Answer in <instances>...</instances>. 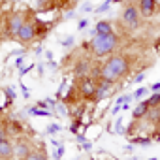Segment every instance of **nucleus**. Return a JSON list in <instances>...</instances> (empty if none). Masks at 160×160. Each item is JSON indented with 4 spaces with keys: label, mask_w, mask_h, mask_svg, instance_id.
I'll list each match as a JSON object with an SVG mask.
<instances>
[{
    "label": "nucleus",
    "mask_w": 160,
    "mask_h": 160,
    "mask_svg": "<svg viewBox=\"0 0 160 160\" xmlns=\"http://www.w3.org/2000/svg\"><path fill=\"white\" fill-rule=\"evenodd\" d=\"M128 72V58L126 57H121V55H115L111 57L104 68L100 70V81H109V83H115L119 77H122L124 73Z\"/></svg>",
    "instance_id": "f257e3e1"
},
{
    "label": "nucleus",
    "mask_w": 160,
    "mask_h": 160,
    "mask_svg": "<svg viewBox=\"0 0 160 160\" xmlns=\"http://www.w3.org/2000/svg\"><path fill=\"white\" fill-rule=\"evenodd\" d=\"M119 43V38L117 34H111V36H96L91 40L89 47L92 49V53L96 57H104V55H109Z\"/></svg>",
    "instance_id": "f03ea898"
},
{
    "label": "nucleus",
    "mask_w": 160,
    "mask_h": 160,
    "mask_svg": "<svg viewBox=\"0 0 160 160\" xmlns=\"http://www.w3.org/2000/svg\"><path fill=\"white\" fill-rule=\"evenodd\" d=\"M122 21H124L130 28H136V27L139 25V10H138L134 4L126 6L124 12H122Z\"/></svg>",
    "instance_id": "7ed1b4c3"
},
{
    "label": "nucleus",
    "mask_w": 160,
    "mask_h": 160,
    "mask_svg": "<svg viewBox=\"0 0 160 160\" xmlns=\"http://www.w3.org/2000/svg\"><path fill=\"white\" fill-rule=\"evenodd\" d=\"M23 25H25V15L23 13H13L8 19V34H10V38H17Z\"/></svg>",
    "instance_id": "20e7f679"
},
{
    "label": "nucleus",
    "mask_w": 160,
    "mask_h": 160,
    "mask_svg": "<svg viewBox=\"0 0 160 160\" xmlns=\"http://www.w3.org/2000/svg\"><path fill=\"white\" fill-rule=\"evenodd\" d=\"M94 91H96V83H94L92 77H85V79L79 81V92H81L85 98H92Z\"/></svg>",
    "instance_id": "39448f33"
},
{
    "label": "nucleus",
    "mask_w": 160,
    "mask_h": 160,
    "mask_svg": "<svg viewBox=\"0 0 160 160\" xmlns=\"http://www.w3.org/2000/svg\"><path fill=\"white\" fill-rule=\"evenodd\" d=\"M34 38H36V27H34V23H25L23 28L17 34V40L25 43V42H32Z\"/></svg>",
    "instance_id": "423d86ee"
},
{
    "label": "nucleus",
    "mask_w": 160,
    "mask_h": 160,
    "mask_svg": "<svg viewBox=\"0 0 160 160\" xmlns=\"http://www.w3.org/2000/svg\"><path fill=\"white\" fill-rule=\"evenodd\" d=\"M30 152H32V151H30L28 143H23V141H19V143H13L12 160H27V156H28Z\"/></svg>",
    "instance_id": "0eeeda50"
},
{
    "label": "nucleus",
    "mask_w": 160,
    "mask_h": 160,
    "mask_svg": "<svg viewBox=\"0 0 160 160\" xmlns=\"http://www.w3.org/2000/svg\"><path fill=\"white\" fill-rule=\"evenodd\" d=\"M73 73H75V77H79V79H85V77H89L91 75V64H89V60H79L77 64H75V68H73Z\"/></svg>",
    "instance_id": "6e6552de"
},
{
    "label": "nucleus",
    "mask_w": 160,
    "mask_h": 160,
    "mask_svg": "<svg viewBox=\"0 0 160 160\" xmlns=\"http://www.w3.org/2000/svg\"><path fill=\"white\" fill-rule=\"evenodd\" d=\"M111 87H113V83H109V81H100V85H96V91H94V100H104L108 94H109V91H111Z\"/></svg>",
    "instance_id": "1a4fd4ad"
},
{
    "label": "nucleus",
    "mask_w": 160,
    "mask_h": 160,
    "mask_svg": "<svg viewBox=\"0 0 160 160\" xmlns=\"http://www.w3.org/2000/svg\"><path fill=\"white\" fill-rule=\"evenodd\" d=\"M158 8L156 2H152V0H141L138 10H139V15H152V12Z\"/></svg>",
    "instance_id": "9d476101"
},
{
    "label": "nucleus",
    "mask_w": 160,
    "mask_h": 160,
    "mask_svg": "<svg viewBox=\"0 0 160 160\" xmlns=\"http://www.w3.org/2000/svg\"><path fill=\"white\" fill-rule=\"evenodd\" d=\"M94 32H96V36H111V34H115L109 21H100V23L94 27Z\"/></svg>",
    "instance_id": "9b49d317"
},
{
    "label": "nucleus",
    "mask_w": 160,
    "mask_h": 160,
    "mask_svg": "<svg viewBox=\"0 0 160 160\" xmlns=\"http://www.w3.org/2000/svg\"><path fill=\"white\" fill-rule=\"evenodd\" d=\"M12 152H13V143L4 139L0 141V160H6V158H12Z\"/></svg>",
    "instance_id": "f8f14e48"
},
{
    "label": "nucleus",
    "mask_w": 160,
    "mask_h": 160,
    "mask_svg": "<svg viewBox=\"0 0 160 160\" xmlns=\"http://www.w3.org/2000/svg\"><path fill=\"white\" fill-rule=\"evenodd\" d=\"M149 104H147V100L145 102H139L136 108H134V111H132V115L136 117V119H143V117H147V113H149Z\"/></svg>",
    "instance_id": "ddd939ff"
},
{
    "label": "nucleus",
    "mask_w": 160,
    "mask_h": 160,
    "mask_svg": "<svg viewBox=\"0 0 160 160\" xmlns=\"http://www.w3.org/2000/svg\"><path fill=\"white\" fill-rule=\"evenodd\" d=\"M147 119L151 122H158L160 121V108H151L149 113H147Z\"/></svg>",
    "instance_id": "4468645a"
},
{
    "label": "nucleus",
    "mask_w": 160,
    "mask_h": 160,
    "mask_svg": "<svg viewBox=\"0 0 160 160\" xmlns=\"http://www.w3.org/2000/svg\"><path fill=\"white\" fill-rule=\"evenodd\" d=\"M147 104H149V108H160V92L151 94V98L147 100Z\"/></svg>",
    "instance_id": "2eb2a0df"
},
{
    "label": "nucleus",
    "mask_w": 160,
    "mask_h": 160,
    "mask_svg": "<svg viewBox=\"0 0 160 160\" xmlns=\"http://www.w3.org/2000/svg\"><path fill=\"white\" fill-rule=\"evenodd\" d=\"M34 27H36V36H38V34L43 36V34L47 32V27H45L43 23H34Z\"/></svg>",
    "instance_id": "dca6fc26"
},
{
    "label": "nucleus",
    "mask_w": 160,
    "mask_h": 160,
    "mask_svg": "<svg viewBox=\"0 0 160 160\" xmlns=\"http://www.w3.org/2000/svg\"><path fill=\"white\" fill-rule=\"evenodd\" d=\"M147 91H149V89H145V87H139V89H138V91H136V92H134V94H132V96H134V98H138V100H139V98H143V94H145V92H147Z\"/></svg>",
    "instance_id": "f3484780"
},
{
    "label": "nucleus",
    "mask_w": 160,
    "mask_h": 160,
    "mask_svg": "<svg viewBox=\"0 0 160 160\" xmlns=\"http://www.w3.org/2000/svg\"><path fill=\"white\" fill-rule=\"evenodd\" d=\"M27 160H47L45 156H42L40 152H30L28 156H27Z\"/></svg>",
    "instance_id": "a211bd4d"
},
{
    "label": "nucleus",
    "mask_w": 160,
    "mask_h": 160,
    "mask_svg": "<svg viewBox=\"0 0 160 160\" xmlns=\"http://www.w3.org/2000/svg\"><path fill=\"white\" fill-rule=\"evenodd\" d=\"M134 143H138V145H149V143H151V139H149V138H136V139H134Z\"/></svg>",
    "instance_id": "6ab92c4d"
},
{
    "label": "nucleus",
    "mask_w": 160,
    "mask_h": 160,
    "mask_svg": "<svg viewBox=\"0 0 160 160\" xmlns=\"http://www.w3.org/2000/svg\"><path fill=\"white\" fill-rule=\"evenodd\" d=\"M58 130H60L58 124H49V126H47V132H49V134H57Z\"/></svg>",
    "instance_id": "aec40b11"
},
{
    "label": "nucleus",
    "mask_w": 160,
    "mask_h": 160,
    "mask_svg": "<svg viewBox=\"0 0 160 160\" xmlns=\"http://www.w3.org/2000/svg\"><path fill=\"white\" fill-rule=\"evenodd\" d=\"M62 154H64V147H58V149H57V152H55V160H60V158H62Z\"/></svg>",
    "instance_id": "412c9836"
},
{
    "label": "nucleus",
    "mask_w": 160,
    "mask_h": 160,
    "mask_svg": "<svg viewBox=\"0 0 160 160\" xmlns=\"http://www.w3.org/2000/svg\"><path fill=\"white\" fill-rule=\"evenodd\" d=\"M72 43H73V38H72V36H70V38H64V40H62V45H64V47H70Z\"/></svg>",
    "instance_id": "4be33fe9"
},
{
    "label": "nucleus",
    "mask_w": 160,
    "mask_h": 160,
    "mask_svg": "<svg viewBox=\"0 0 160 160\" xmlns=\"http://www.w3.org/2000/svg\"><path fill=\"white\" fill-rule=\"evenodd\" d=\"M87 25H89V21H87V19H81V21H79V23H77V27H79V30H81V28H87Z\"/></svg>",
    "instance_id": "5701e85b"
},
{
    "label": "nucleus",
    "mask_w": 160,
    "mask_h": 160,
    "mask_svg": "<svg viewBox=\"0 0 160 160\" xmlns=\"http://www.w3.org/2000/svg\"><path fill=\"white\" fill-rule=\"evenodd\" d=\"M109 6H111V2H104V4H102V6H100V8H98V12H100V13H102V12H106V10H108V8H109Z\"/></svg>",
    "instance_id": "b1692460"
},
{
    "label": "nucleus",
    "mask_w": 160,
    "mask_h": 160,
    "mask_svg": "<svg viewBox=\"0 0 160 160\" xmlns=\"http://www.w3.org/2000/svg\"><path fill=\"white\" fill-rule=\"evenodd\" d=\"M21 91H23V96H25V98H28V96H30V92H28V89H27L25 85H21Z\"/></svg>",
    "instance_id": "393cba45"
},
{
    "label": "nucleus",
    "mask_w": 160,
    "mask_h": 160,
    "mask_svg": "<svg viewBox=\"0 0 160 160\" xmlns=\"http://www.w3.org/2000/svg\"><path fill=\"white\" fill-rule=\"evenodd\" d=\"M143 77H145V73L141 72V73H138V75H136V79H134V81H136V83H139V81H143Z\"/></svg>",
    "instance_id": "a878e982"
},
{
    "label": "nucleus",
    "mask_w": 160,
    "mask_h": 160,
    "mask_svg": "<svg viewBox=\"0 0 160 160\" xmlns=\"http://www.w3.org/2000/svg\"><path fill=\"white\" fill-rule=\"evenodd\" d=\"M151 91H154V92H160V83H154V85H151Z\"/></svg>",
    "instance_id": "bb28decb"
},
{
    "label": "nucleus",
    "mask_w": 160,
    "mask_h": 160,
    "mask_svg": "<svg viewBox=\"0 0 160 160\" xmlns=\"http://www.w3.org/2000/svg\"><path fill=\"white\" fill-rule=\"evenodd\" d=\"M77 126H79V121H75V122L70 126V130H72V132H77Z\"/></svg>",
    "instance_id": "cd10ccee"
},
{
    "label": "nucleus",
    "mask_w": 160,
    "mask_h": 160,
    "mask_svg": "<svg viewBox=\"0 0 160 160\" xmlns=\"http://www.w3.org/2000/svg\"><path fill=\"white\" fill-rule=\"evenodd\" d=\"M6 139V132H4V128H0V141H4Z\"/></svg>",
    "instance_id": "c85d7f7f"
},
{
    "label": "nucleus",
    "mask_w": 160,
    "mask_h": 160,
    "mask_svg": "<svg viewBox=\"0 0 160 160\" xmlns=\"http://www.w3.org/2000/svg\"><path fill=\"white\" fill-rule=\"evenodd\" d=\"M81 10H83V12H91V10H92V6H91V4H85Z\"/></svg>",
    "instance_id": "c756f323"
},
{
    "label": "nucleus",
    "mask_w": 160,
    "mask_h": 160,
    "mask_svg": "<svg viewBox=\"0 0 160 160\" xmlns=\"http://www.w3.org/2000/svg\"><path fill=\"white\" fill-rule=\"evenodd\" d=\"M15 66H19V68H23V58H21V57H19V58L15 60Z\"/></svg>",
    "instance_id": "7c9ffc66"
},
{
    "label": "nucleus",
    "mask_w": 160,
    "mask_h": 160,
    "mask_svg": "<svg viewBox=\"0 0 160 160\" xmlns=\"http://www.w3.org/2000/svg\"><path fill=\"white\" fill-rule=\"evenodd\" d=\"M30 68H32V66H27V68H21V73H23V75H25V73H27V72H30Z\"/></svg>",
    "instance_id": "2f4dec72"
},
{
    "label": "nucleus",
    "mask_w": 160,
    "mask_h": 160,
    "mask_svg": "<svg viewBox=\"0 0 160 160\" xmlns=\"http://www.w3.org/2000/svg\"><path fill=\"white\" fill-rule=\"evenodd\" d=\"M121 109H122V106H115V108H113V115H115V113H119Z\"/></svg>",
    "instance_id": "473e14b6"
},
{
    "label": "nucleus",
    "mask_w": 160,
    "mask_h": 160,
    "mask_svg": "<svg viewBox=\"0 0 160 160\" xmlns=\"http://www.w3.org/2000/svg\"><path fill=\"white\" fill-rule=\"evenodd\" d=\"M8 96H10V100H13V89H8Z\"/></svg>",
    "instance_id": "72a5a7b5"
},
{
    "label": "nucleus",
    "mask_w": 160,
    "mask_h": 160,
    "mask_svg": "<svg viewBox=\"0 0 160 160\" xmlns=\"http://www.w3.org/2000/svg\"><path fill=\"white\" fill-rule=\"evenodd\" d=\"M83 147H85V149H87V151H89V149H91V147H92V145H91V143H89V141H85V143H83Z\"/></svg>",
    "instance_id": "f704fd0d"
},
{
    "label": "nucleus",
    "mask_w": 160,
    "mask_h": 160,
    "mask_svg": "<svg viewBox=\"0 0 160 160\" xmlns=\"http://www.w3.org/2000/svg\"><path fill=\"white\" fill-rule=\"evenodd\" d=\"M156 47H158V49H160V40H158V42H156Z\"/></svg>",
    "instance_id": "c9c22d12"
},
{
    "label": "nucleus",
    "mask_w": 160,
    "mask_h": 160,
    "mask_svg": "<svg viewBox=\"0 0 160 160\" xmlns=\"http://www.w3.org/2000/svg\"><path fill=\"white\" fill-rule=\"evenodd\" d=\"M149 160H156V158H149Z\"/></svg>",
    "instance_id": "e433bc0d"
}]
</instances>
